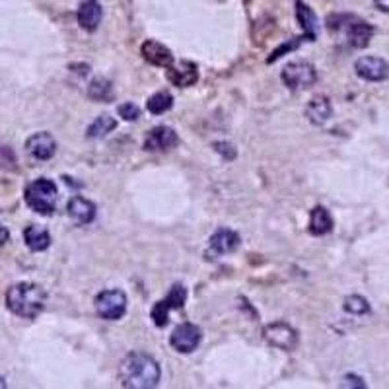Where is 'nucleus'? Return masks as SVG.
I'll list each match as a JSON object with an SVG mask.
<instances>
[{"instance_id": "obj_32", "label": "nucleus", "mask_w": 389, "mask_h": 389, "mask_svg": "<svg viewBox=\"0 0 389 389\" xmlns=\"http://www.w3.org/2000/svg\"><path fill=\"white\" fill-rule=\"evenodd\" d=\"M376 6L380 8L381 12H389V0H373Z\"/></svg>"}, {"instance_id": "obj_7", "label": "nucleus", "mask_w": 389, "mask_h": 389, "mask_svg": "<svg viewBox=\"0 0 389 389\" xmlns=\"http://www.w3.org/2000/svg\"><path fill=\"white\" fill-rule=\"evenodd\" d=\"M202 331L201 327H197L194 323H181L173 329V333L170 337V342L173 349L183 354H189L197 350V347L201 344Z\"/></svg>"}, {"instance_id": "obj_1", "label": "nucleus", "mask_w": 389, "mask_h": 389, "mask_svg": "<svg viewBox=\"0 0 389 389\" xmlns=\"http://www.w3.org/2000/svg\"><path fill=\"white\" fill-rule=\"evenodd\" d=\"M119 378L124 388L148 389L156 388L162 378L160 364L146 352H131L119 366Z\"/></svg>"}, {"instance_id": "obj_29", "label": "nucleus", "mask_w": 389, "mask_h": 389, "mask_svg": "<svg viewBox=\"0 0 389 389\" xmlns=\"http://www.w3.org/2000/svg\"><path fill=\"white\" fill-rule=\"evenodd\" d=\"M214 150L220 152L224 158H230V160L236 158V150H233L232 144H228V142H214Z\"/></svg>"}, {"instance_id": "obj_25", "label": "nucleus", "mask_w": 389, "mask_h": 389, "mask_svg": "<svg viewBox=\"0 0 389 389\" xmlns=\"http://www.w3.org/2000/svg\"><path fill=\"white\" fill-rule=\"evenodd\" d=\"M344 310L352 313V315H364L370 311V303L366 300L364 296H347V300H344Z\"/></svg>"}, {"instance_id": "obj_20", "label": "nucleus", "mask_w": 389, "mask_h": 389, "mask_svg": "<svg viewBox=\"0 0 389 389\" xmlns=\"http://www.w3.org/2000/svg\"><path fill=\"white\" fill-rule=\"evenodd\" d=\"M331 230H333V216L329 214L325 207H315L310 214V233L325 236Z\"/></svg>"}, {"instance_id": "obj_21", "label": "nucleus", "mask_w": 389, "mask_h": 389, "mask_svg": "<svg viewBox=\"0 0 389 389\" xmlns=\"http://www.w3.org/2000/svg\"><path fill=\"white\" fill-rule=\"evenodd\" d=\"M88 95L92 98L93 101H108L113 98V88H111V82L108 78H93L90 86H88Z\"/></svg>"}, {"instance_id": "obj_24", "label": "nucleus", "mask_w": 389, "mask_h": 389, "mask_svg": "<svg viewBox=\"0 0 389 389\" xmlns=\"http://www.w3.org/2000/svg\"><path fill=\"white\" fill-rule=\"evenodd\" d=\"M187 300V288L183 284H173L171 290L168 292V296L163 298V302L166 306L170 308V310H179V308H183L185 306Z\"/></svg>"}, {"instance_id": "obj_19", "label": "nucleus", "mask_w": 389, "mask_h": 389, "mask_svg": "<svg viewBox=\"0 0 389 389\" xmlns=\"http://www.w3.org/2000/svg\"><path fill=\"white\" fill-rule=\"evenodd\" d=\"M23 241L31 251H45L51 245V236L45 228L31 224L23 230Z\"/></svg>"}, {"instance_id": "obj_8", "label": "nucleus", "mask_w": 389, "mask_h": 389, "mask_svg": "<svg viewBox=\"0 0 389 389\" xmlns=\"http://www.w3.org/2000/svg\"><path fill=\"white\" fill-rule=\"evenodd\" d=\"M354 70L358 76L368 82H383L389 78V62L380 57H360L354 64Z\"/></svg>"}, {"instance_id": "obj_3", "label": "nucleus", "mask_w": 389, "mask_h": 389, "mask_svg": "<svg viewBox=\"0 0 389 389\" xmlns=\"http://www.w3.org/2000/svg\"><path fill=\"white\" fill-rule=\"evenodd\" d=\"M57 185H54L51 179L41 178L31 181L30 185L25 187V193H23V199L28 202V207L31 210H35L37 214H53L54 204H57Z\"/></svg>"}, {"instance_id": "obj_13", "label": "nucleus", "mask_w": 389, "mask_h": 389, "mask_svg": "<svg viewBox=\"0 0 389 389\" xmlns=\"http://www.w3.org/2000/svg\"><path fill=\"white\" fill-rule=\"evenodd\" d=\"M347 35H349V43L354 49H364V47L370 45L373 28L364 20H356V18L350 16L349 23H347Z\"/></svg>"}, {"instance_id": "obj_5", "label": "nucleus", "mask_w": 389, "mask_h": 389, "mask_svg": "<svg viewBox=\"0 0 389 389\" xmlns=\"http://www.w3.org/2000/svg\"><path fill=\"white\" fill-rule=\"evenodd\" d=\"M95 311L108 321L121 319L127 311V294L123 290H103L95 296Z\"/></svg>"}, {"instance_id": "obj_11", "label": "nucleus", "mask_w": 389, "mask_h": 389, "mask_svg": "<svg viewBox=\"0 0 389 389\" xmlns=\"http://www.w3.org/2000/svg\"><path fill=\"white\" fill-rule=\"evenodd\" d=\"M103 18V8L98 0H84L78 8V23L84 31H95Z\"/></svg>"}, {"instance_id": "obj_18", "label": "nucleus", "mask_w": 389, "mask_h": 389, "mask_svg": "<svg viewBox=\"0 0 389 389\" xmlns=\"http://www.w3.org/2000/svg\"><path fill=\"white\" fill-rule=\"evenodd\" d=\"M168 78H170L171 84L179 86V88H187V86H193L199 80V72L193 62L183 61L179 66L171 64L168 69Z\"/></svg>"}, {"instance_id": "obj_26", "label": "nucleus", "mask_w": 389, "mask_h": 389, "mask_svg": "<svg viewBox=\"0 0 389 389\" xmlns=\"http://www.w3.org/2000/svg\"><path fill=\"white\" fill-rule=\"evenodd\" d=\"M152 319H154V323L158 327L168 325V321H170V308L166 306L163 300H160V302L154 306V310H152Z\"/></svg>"}, {"instance_id": "obj_22", "label": "nucleus", "mask_w": 389, "mask_h": 389, "mask_svg": "<svg viewBox=\"0 0 389 389\" xmlns=\"http://www.w3.org/2000/svg\"><path fill=\"white\" fill-rule=\"evenodd\" d=\"M117 127V121L111 115H100L95 121H93L90 127H88V132L86 137L88 139H103L105 134L113 131Z\"/></svg>"}, {"instance_id": "obj_16", "label": "nucleus", "mask_w": 389, "mask_h": 389, "mask_svg": "<svg viewBox=\"0 0 389 389\" xmlns=\"http://www.w3.org/2000/svg\"><path fill=\"white\" fill-rule=\"evenodd\" d=\"M66 210H69V216L78 224H90L95 218V204L84 197H72Z\"/></svg>"}, {"instance_id": "obj_12", "label": "nucleus", "mask_w": 389, "mask_h": 389, "mask_svg": "<svg viewBox=\"0 0 389 389\" xmlns=\"http://www.w3.org/2000/svg\"><path fill=\"white\" fill-rule=\"evenodd\" d=\"M179 144L178 132L171 127H156L150 131L144 148L146 150H171Z\"/></svg>"}, {"instance_id": "obj_28", "label": "nucleus", "mask_w": 389, "mask_h": 389, "mask_svg": "<svg viewBox=\"0 0 389 389\" xmlns=\"http://www.w3.org/2000/svg\"><path fill=\"white\" fill-rule=\"evenodd\" d=\"M117 111H119V115L123 117L124 121H137L140 117V109L134 103H121Z\"/></svg>"}, {"instance_id": "obj_33", "label": "nucleus", "mask_w": 389, "mask_h": 389, "mask_svg": "<svg viewBox=\"0 0 389 389\" xmlns=\"http://www.w3.org/2000/svg\"><path fill=\"white\" fill-rule=\"evenodd\" d=\"M4 388H6V380H4V378L0 376V389H4Z\"/></svg>"}, {"instance_id": "obj_15", "label": "nucleus", "mask_w": 389, "mask_h": 389, "mask_svg": "<svg viewBox=\"0 0 389 389\" xmlns=\"http://www.w3.org/2000/svg\"><path fill=\"white\" fill-rule=\"evenodd\" d=\"M240 236L233 230H228V228H220L216 232L210 236V248L214 249L220 255H226V253H233L236 249L240 248Z\"/></svg>"}, {"instance_id": "obj_9", "label": "nucleus", "mask_w": 389, "mask_h": 389, "mask_svg": "<svg viewBox=\"0 0 389 389\" xmlns=\"http://www.w3.org/2000/svg\"><path fill=\"white\" fill-rule=\"evenodd\" d=\"M25 150L31 158H35L39 162H47L57 152V140L49 132H35L25 140Z\"/></svg>"}, {"instance_id": "obj_31", "label": "nucleus", "mask_w": 389, "mask_h": 389, "mask_svg": "<svg viewBox=\"0 0 389 389\" xmlns=\"http://www.w3.org/2000/svg\"><path fill=\"white\" fill-rule=\"evenodd\" d=\"M8 240H10V232H8V228H4V226L0 224V248L6 243Z\"/></svg>"}, {"instance_id": "obj_4", "label": "nucleus", "mask_w": 389, "mask_h": 389, "mask_svg": "<svg viewBox=\"0 0 389 389\" xmlns=\"http://www.w3.org/2000/svg\"><path fill=\"white\" fill-rule=\"evenodd\" d=\"M280 78L290 90H306V88H310V86L318 82V72L310 62L294 61L284 66Z\"/></svg>"}, {"instance_id": "obj_2", "label": "nucleus", "mask_w": 389, "mask_h": 389, "mask_svg": "<svg viewBox=\"0 0 389 389\" xmlns=\"http://www.w3.org/2000/svg\"><path fill=\"white\" fill-rule=\"evenodd\" d=\"M47 292L33 282H18L8 288L6 308L14 315L23 319H35L45 310Z\"/></svg>"}, {"instance_id": "obj_30", "label": "nucleus", "mask_w": 389, "mask_h": 389, "mask_svg": "<svg viewBox=\"0 0 389 389\" xmlns=\"http://www.w3.org/2000/svg\"><path fill=\"white\" fill-rule=\"evenodd\" d=\"M342 388H360V389H364L366 388V383L362 378H358V376H344V380H342L341 383Z\"/></svg>"}, {"instance_id": "obj_17", "label": "nucleus", "mask_w": 389, "mask_h": 389, "mask_svg": "<svg viewBox=\"0 0 389 389\" xmlns=\"http://www.w3.org/2000/svg\"><path fill=\"white\" fill-rule=\"evenodd\" d=\"M296 18H298V23L302 25L303 33H306V37L313 41V39L318 37V31H319V20L315 12L311 10L303 0H298L296 2Z\"/></svg>"}, {"instance_id": "obj_23", "label": "nucleus", "mask_w": 389, "mask_h": 389, "mask_svg": "<svg viewBox=\"0 0 389 389\" xmlns=\"http://www.w3.org/2000/svg\"><path fill=\"white\" fill-rule=\"evenodd\" d=\"M173 105V95L170 92H156L146 103V109L152 115H162L166 111H170Z\"/></svg>"}, {"instance_id": "obj_27", "label": "nucleus", "mask_w": 389, "mask_h": 389, "mask_svg": "<svg viewBox=\"0 0 389 389\" xmlns=\"http://www.w3.org/2000/svg\"><path fill=\"white\" fill-rule=\"evenodd\" d=\"M0 170H16V156L8 146H0Z\"/></svg>"}, {"instance_id": "obj_10", "label": "nucleus", "mask_w": 389, "mask_h": 389, "mask_svg": "<svg viewBox=\"0 0 389 389\" xmlns=\"http://www.w3.org/2000/svg\"><path fill=\"white\" fill-rule=\"evenodd\" d=\"M140 53L144 57V61H148L154 66H160V69H170L173 64V54L166 45H162L160 41H154V39H148L140 47Z\"/></svg>"}, {"instance_id": "obj_6", "label": "nucleus", "mask_w": 389, "mask_h": 389, "mask_svg": "<svg viewBox=\"0 0 389 389\" xmlns=\"http://www.w3.org/2000/svg\"><path fill=\"white\" fill-rule=\"evenodd\" d=\"M263 337L274 349L294 350L298 347V331L284 321H274V323L265 325Z\"/></svg>"}, {"instance_id": "obj_14", "label": "nucleus", "mask_w": 389, "mask_h": 389, "mask_svg": "<svg viewBox=\"0 0 389 389\" xmlns=\"http://www.w3.org/2000/svg\"><path fill=\"white\" fill-rule=\"evenodd\" d=\"M306 117L313 124H325L333 117V105L325 95H315L311 98L310 103L306 105Z\"/></svg>"}]
</instances>
